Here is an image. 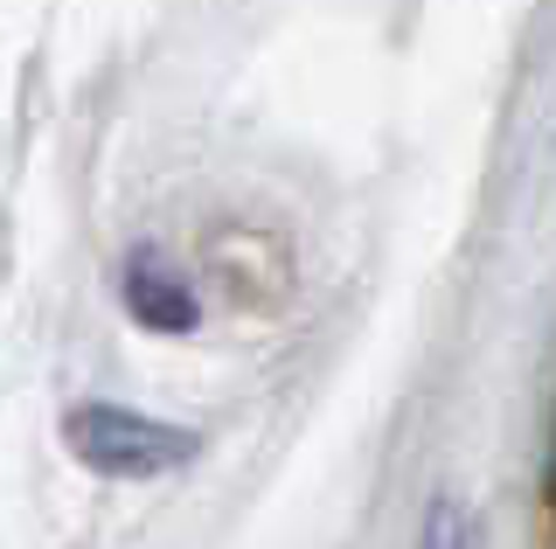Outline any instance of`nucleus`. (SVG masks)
<instances>
[{
  "mask_svg": "<svg viewBox=\"0 0 556 549\" xmlns=\"http://www.w3.org/2000/svg\"><path fill=\"white\" fill-rule=\"evenodd\" d=\"M417 549H480L473 542V514H466L459 501H431L425 528H417Z\"/></svg>",
  "mask_w": 556,
  "mask_h": 549,
  "instance_id": "nucleus-3",
  "label": "nucleus"
},
{
  "mask_svg": "<svg viewBox=\"0 0 556 549\" xmlns=\"http://www.w3.org/2000/svg\"><path fill=\"white\" fill-rule=\"evenodd\" d=\"M549 501H556V438H549Z\"/></svg>",
  "mask_w": 556,
  "mask_h": 549,
  "instance_id": "nucleus-4",
  "label": "nucleus"
},
{
  "mask_svg": "<svg viewBox=\"0 0 556 549\" xmlns=\"http://www.w3.org/2000/svg\"><path fill=\"white\" fill-rule=\"evenodd\" d=\"M63 438L104 480H161L195 459V432H174V424L126 410V404H77L63 418Z\"/></svg>",
  "mask_w": 556,
  "mask_h": 549,
  "instance_id": "nucleus-1",
  "label": "nucleus"
},
{
  "mask_svg": "<svg viewBox=\"0 0 556 549\" xmlns=\"http://www.w3.org/2000/svg\"><path fill=\"white\" fill-rule=\"evenodd\" d=\"M118 293H126V314H132L147 334H188V328L202 320L195 285H188L161 251H132V257H126V279H118Z\"/></svg>",
  "mask_w": 556,
  "mask_h": 549,
  "instance_id": "nucleus-2",
  "label": "nucleus"
}]
</instances>
